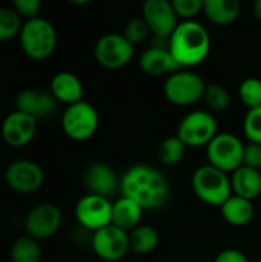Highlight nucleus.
Masks as SVG:
<instances>
[{
  "mask_svg": "<svg viewBox=\"0 0 261 262\" xmlns=\"http://www.w3.org/2000/svg\"><path fill=\"white\" fill-rule=\"evenodd\" d=\"M123 196L135 201L143 210L160 209L169 200V183L155 167L137 164L126 170L120 180Z\"/></svg>",
  "mask_w": 261,
  "mask_h": 262,
  "instance_id": "obj_1",
  "label": "nucleus"
},
{
  "mask_svg": "<svg viewBox=\"0 0 261 262\" xmlns=\"http://www.w3.org/2000/svg\"><path fill=\"white\" fill-rule=\"evenodd\" d=\"M209 51L211 37L208 29L195 20L178 23L177 29L169 37V52L182 69L203 63Z\"/></svg>",
  "mask_w": 261,
  "mask_h": 262,
  "instance_id": "obj_2",
  "label": "nucleus"
},
{
  "mask_svg": "<svg viewBox=\"0 0 261 262\" xmlns=\"http://www.w3.org/2000/svg\"><path fill=\"white\" fill-rule=\"evenodd\" d=\"M191 184L195 196L209 206L222 207L234 195L228 173L215 169L211 164L198 167L192 175Z\"/></svg>",
  "mask_w": 261,
  "mask_h": 262,
  "instance_id": "obj_3",
  "label": "nucleus"
},
{
  "mask_svg": "<svg viewBox=\"0 0 261 262\" xmlns=\"http://www.w3.org/2000/svg\"><path fill=\"white\" fill-rule=\"evenodd\" d=\"M20 46L23 52L32 60H45L52 55L57 46V31L51 21L37 17L26 20L22 26Z\"/></svg>",
  "mask_w": 261,
  "mask_h": 262,
  "instance_id": "obj_4",
  "label": "nucleus"
},
{
  "mask_svg": "<svg viewBox=\"0 0 261 262\" xmlns=\"http://www.w3.org/2000/svg\"><path fill=\"white\" fill-rule=\"evenodd\" d=\"M243 154L245 144L238 137L229 132L217 134V137L206 146L209 164L225 173H234L243 166Z\"/></svg>",
  "mask_w": 261,
  "mask_h": 262,
  "instance_id": "obj_5",
  "label": "nucleus"
},
{
  "mask_svg": "<svg viewBox=\"0 0 261 262\" xmlns=\"http://www.w3.org/2000/svg\"><path fill=\"white\" fill-rule=\"evenodd\" d=\"M206 83L203 78L191 71H178L171 74L163 86L168 101L177 106H191L203 98Z\"/></svg>",
  "mask_w": 261,
  "mask_h": 262,
  "instance_id": "obj_6",
  "label": "nucleus"
},
{
  "mask_svg": "<svg viewBox=\"0 0 261 262\" xmlns=\"http://www.w3.org/2000/svg\"><path fill=\"white\" fill-rule=\"evenodd\" d=\"M62 129L74 141L89 140L98 129V114L88 101H78L66 107L62 115Z\"/></svg>",
  "mask_w": 261,
  "mask_h": 262,
  "instance_id": "obj_7",
  "label": "nucleus"
},
{
  "mask_svg": "<svg viewBox=\"0 0 261 262\" xmlns=\"http://www.w3.org/2000/svg\"><path fill=\"white\" fill-rule=\"evenodd\" d=\"M217 134V121L214 115L206 111H194L185 115L177 129V137L186 147L208 146Z\"/></svg>",
  "mask_w": 261,
  "mask_h": 262,
  "instance_id": "obj_8",
  "label": "nucleus"
},
{
  "mask_svg": "<svg viewBox=\"0 0 261 262\" xmlns=\"http://www.w3.org/2000/svg\"><path fill=\"white\" fill-rule=\"evenodd\" d=\"M94 55L100 66L106 69H120L132 60L134 45H131L123 34H105L97 40Z\"/></svg>",
  "mask_w": 261,
  "mask_h": 262,
  "instance_id": "obj_9",
  "label": "nucleus"
},
{
  "mask_svg": "<svg viewBox=\"0 0 261 262\" xmlns=\"http://www.w3.org/2000/svg\"><path fill=\"white\" fill-rule=\"evenodd\" d=\"M74 213L82 227L97 232L112 223V203L108 198L88 193L77 201Z\"/></svg>",
  "mask_w": 261,
  "mask_h": 262,
  "instance_id": "obj_10",
  "label": "nucleus"
},
{
  "mask_svg": "<svg viewBox=\"0 0 261 262\" xmlns=\"http://www.w3.org/2000/svg\"><path fill=\"white\" fill-rule=\"evenodd\" d=\"M62 210L52 203H42L29 210L25 220V229L28 236L34 239H48L54 236L62 227Z\"/></svg>",
  "mask_w": 261,
  "mask_h": 262,
  "instance_id": "obj_11",
  "label": "nucleus"
},
{
  "mask_svg": "<svg viewBox=\"0 0 261 262\" xmlns=\"http://www.w3.org/2000/svg\"><path fill=\"white\" fill-rule=\"evenodd\" d=\"M91 246L100 259L108 262L120 261L129 252V233L109 224L94 232Z\"/></svg>",
  "mask_w": 261,
  "mask_h": 262,
  "instance_id": "obj_12",
  "label": "nucleus"
},
{
  "mask_svg": "<svg viewBox=\"0 0 261 262\" xmlns=\"http://www.w3.org/2000/svg\"><path fill=\"white\" fill-rule=\"evenodd\" d=\"M142 17L155 38L168 40L178 26L177 14L169 0H148L143 3Z\"/></svg>",
  "mask_w": 261,
  "mask_h": 262,
  "instance_id": "obj_13",
  "label": "nucleus"
},
{
  "mask_svg": "<svg viewBox=\"0 0 261 262\" xmlns=\"http://www.w3.org/2000/svg\"><path fill=\"white\" fill-rule=\"evenodd\" d=\"M45 181L43 169L31 160H17L5 170V183L18 193H32L42 187Z\"/></svg>",
  "mask_w": 261,
  "mask_h": 262,
  "instance_id": "obj_14",
  "label": "nucleus"
},
{
  "mask_svg": "<svg viewBox=\"0 0 261 262\" xmlns=\"http://www.w3.org/2000/svg\"><path fill=\"white\" fill-rule=\"evenodd\" d=\"M37 130V120L23 112L8 114L2 123V138L11 147H23L32 141Z\"/></svg>",
  "mask_w": 261,
  "mask_h": 262,
  "instance_id": "obj_15",
  "label": "nucleus"
},
{
  "mask_svg": "<svg viewBox=\"0 0 261 262\" xmlns=\"http://www.w3.org/2000/svg\"><path fill=\"white\" fill-rule=\"evenodd\" d=\"M58 101L51 92L23 89L15 97V111L37 118H45L57 111Z\"/></svg>",
  "mask_w": 261,
  "mask_h": 262,
  "instance_id": "obj_16",
  "label": "nucleus"
},
{
  "mask_svg": "<svg viewBox=\"0 0 261 262\" xmlns=\"http://www.w3.org/2000/svg\"><path fill=\"white\" fill-rule=\"evenodd\" d=\"M85 184L91 195H98L108 200L120 187L114 169L105 163H95L88 167L85 172Z\"/></svg>",
  "mask_w": 261,
  "mask_h": 262,
  "instance_id": "obj_17",
  "label": "nucleus"
},
{
  "mask_svg": "<svg viewBox=\"0 0 261 262\" xmlns=\"http://www.w3.org/2000/svg\"><path fill=\"white\" fill-rule=\"evenodd\" d=\"M140 69L149 77H160L165 74H174L182 71L177 64L174 57L171 55L169 49L152 46L146 49L140 57Z\"/></svg>",
  "mask_w": 261,
  "mask_h": 262,
  "instance_id": "obj_18",
  "label": "nucleus"
},
{
  "mask_svg": "<svg viewBox=\"0 0 261 262\" xmlns=\"http://www.w3.org/2000/svg\"><path fill=\"white\" fill-rule=\"evenodd\" d=\"M51 94L60 103L68 106L82 101L83 98V84L80 78L68 71L57 72L51 80Z\"/></svg>",
  "mask_w": 261,
  "mask_h": 262,
  "instance_id": "obj_19",
  "label": "nucleus"
},
{
  "mask_svg": "<svg viewBox=\"0 0 261 262\" xmlns=\"http://www.w3.org/2000/svg\"><path fill=\"white\" fill-rule=\"evenodd\" d=\"M232 193L245 198L248 201H254L261 193V173L260 170L242 166L231 177Z\"/></svg>",
  "mask_w": 261,
  "mask_h": 262,
  "instance_id": "obj_20",
  "label": "nucleus"
},
{
  "mask_svg": "<svg viewBox=\"0 0 261 262\" xmlns=\"http://www.w3.org/2000/svg\"><path fill=\"white\" fill-rule=\"evenodd\" d=\"M143 209L132 200L122 196L112 203V226L118 227L123 232H132L140 226Z\"/></svg>",
  "mask_w": 261,
  "mask_h": 262,
  "instance_id": "obj_21",
  "label": "nucleus"
},
{
  "mask_svg": "<svg viewBox=\"0 0 261 262\" xmlns=\"http://www.w3.org/2000/svg\"><path fill=\"white\" fill-rule=\"evenodd\" d=\"M203 12L214 25L229 26L238 18L242 5L238 0H205Z\"/></svg>",
  "mask_w": 261,
  "mask_h": 262,
  "instance_id": "obj_22",
  "label": "nucleus"
},
{
  "mask_svg": "<svg viewBox=\"0 0 261 262\" xmlns=\"http://www.w3.org/2000/svg\"><path fill=\"white\" fill-rule=\"evenodd\" d=\"M222 215L225 221L235 227H243L249 224L254 218V204L245 198L232 195L222 207Z\"/></svg>",
  "mask_w": 261,
  "mask_h": 262,
  "instance_id": "obj_23",
  "label": "nucleus"
},
{
  "mask_svg": "<svg viewBox=\"0 0 261 262\" xmlns=\"http://www.w3.org/2000/svg\"><path fill=\"white\" fill-rule=\"evenodd\" d=\"M160 235L152 226H138L129 232V250L137 255H148L157 249Z\"/></svg>",
  "mask_w": 261,
  "mask_h": 262,
  "instance_id": "obj_24",
  "label": "nucleus"
},
{
  "mask_svg": "<svg viewBox=\"0 0 261 262\" xmlns=\"http://www.w3.org/2000/svg\"><path fill=\"white\" fill-rule=\"evenodd\" d=\"M42 249L37 239L31 236H22L14 241L11 247V261L12 262H40Z\"/></svg>",
  "mask_w": 261,
  "mask_h": 262,
  "instance_id": "obj_25",
  "label": "nucleus"
},
{
  "mask_svg": "<svg viewBox=\"0 0 261 262\" xmlns=\"http://www.w3.org/2000/svg\"><path fill=\"white\" fill-rule=\"evenodd\" d=\"M185 152H186L185 143L175 135L162 141L158 147V158L165 166H175L183 160Z\"/></svg>",
  "mask_w": 261,
  "mask_h": 262,
  "instance_id": "obj_26",
  "label": "nucleus"
},
{
  "mask_svg": "<svg viewBox=\"0 0 261 262\" xmlns=\"http://www.w3.org/2000/svg\"><path fill=\"white\" fill-rule=\"evenodd\" d=\"M20 18L14 8H0V41H8L20 35L23 26Z\"/></svg>",
  "mask_w": 261,
  "mask_h": 262,
  "instance_id": "obj_27",
  "label": "nucleus"
},
{
  "mask_svg": "<svg viewBox=\"0 0 261 262\" xmlns=\"http://www.w3.org/2000/svg\"><path fill=\"white\" fill-rule=\"evenodd\" d=\"M203 100H205L206 106L214 112H223L231 104V95H229L228 89L218 83L206 84Z\"/></svg>",
  "mask_w": 261,
  "mask_h": 262,
  "instance_id": "obj_28",
  "label": "nucleus"
},
{
  "mask_svg": "<svg viewBox=\"0 0 261 262\" xmlns=\"http://www.w3.org/2000/svg\"><path fill=\"white\" fill-rule=\"evenodd\" d=\"M238 97L242 103L251 111L261 106V80L251 77L242 81L238 89Z\"/></svg>",
  "mask_w": 261,
  "mask_h": 262,
  "instance_id": "obj_29",
  "label": "nucleus"
},
{
  "mask_svg": "<svg viewBox=\"0 0 261 262\" xmlns=\"http://www.w3.org/2000/svg\"><path fill=\"white\" fill-rule=\"evenodd\" d=\"M149 34H151V29H149L148 23L143 20V17H135V18L129 20L125 28V32H123L126 40L134 46L138 43H143L149 37Z\"/></svg>",
  "mask_w": 261,
  "mask_h": 262,
  "instance_id": "obj_30",
  "label": "nucleus"
},
{
  "mask_svg": "<svg viewBox=\"0 0 261 262\" xmlns=\"http://www.w3.org/2000/svg\"><path fill=\"white\" fill-rule=\"evenodd\" d=\"M243 132L249 143L261 144V106L248 111L243 121Z\"/></svg>",
  "mask_w": 261,
  "mask_h": 262,
  "instance_id": "obj_31",
  "label": "nucleus"
},
{
  "mask_svg": "<svg viewBox=\"0 0 261 262\" xmlns=\"http://www.w3.org/2000/svg\"><path fill=\"white\" fill-rule=\"evenodd\" d=\"M172 6L177 17L185 21H189L203 12V0H172Z\"/></svg>",
  "mask_w": 261,
  "mask_h": 262,
  "instance_id": "obj_32",
  "label": "nucleus"
},
{
  "mask_svg": "<svg viewBox=\"0 0 261 262\" xmlns=\"http://www.w3.org/2000/svg\"><path fill=\"white\" fill-rule=\"evenodd\" d=\"M12 8L20 17L32 20V18H37L42 3H40V0H15Z\"/></svg>",
  "mask_w": 261,
  "mask_h": 262,
  "instance_id": "obj_33",
  "label": "nucleus"
},
{
  "mask_svg": "<svg viewBox=\"0 0 261 262\" xmlns=\"http://www.w3.org/2000/svg\"><path fill=\"white\" fill-rule=\"evenodd\" d=\"M243 166L260 170L261 169V144L249 143L245 146L243 154Z\"/></svg>",
  "mask_w": 261,
  "mask_h": 262,
  "instance_id": "obj_34",
  "label": "nucleus"
},
{
  "mask_svg": "<svg viewBox=\"0 0 261 262\" xmlns=\"http://www.w3.org/2000/svg\"><path fill=\"white\" fill-rule=\"evenodd\" d=\"M214 262H249L248 256L235 249H226L223 252H220L217 255V258L214 259Z\"/></svg>",
  "mask_w": 261,
  "mask_h": 262,
  "instance_id": "obj_35",
  "label": "nucleus"
},
{
  "mask_svg": "<svg viewBox=\"0 0 261 262\" xmlns=\"http://www.w3.org/2000/svg\"><path fill=\"white\" fill-rule=\"evenodd\" d=\"M252 11H254V15H255V18L261 21V0H257V2L254 3V6H252Z\"/></svg>",
  "mask_w": 261,
  "mask_h": 262,
  "instance_id": "obj_36",
  "label": "nucleus"
},
{
  "mask_svg": "<svg viewBox=\"0 0 261 262\" xmlns=\"http://www.w3.org/2000/svg\"><path fill=\"white\" fill-rule=\"evenodd\" d=\"M257 262H261V261H257Z\"/></svg>",
  "mask_w": 261,
  "mask_h": 262,
  "instance_id": "obj_37",
  "label": "nucleus"
}]
</instances>
